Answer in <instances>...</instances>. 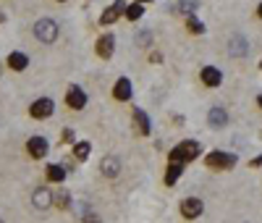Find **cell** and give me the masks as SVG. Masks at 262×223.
Masks as SVG:
<instances>
[{"instance_id":"6da1fadb","label":"cell","mask_w":262,"mask_h":223,"mask_svg":"<svg viewBox=\"0 0 262 223\" xmlns=\"http://www.w3.org/2000/svg\"><path fill=\"white\" fill-rule=\"evenodd\" d=\"M199 155V142H194V139H186V142L176 145L171 150V160H179V163H189L194 157Z\"/></svg>"},{"instance_id":"7a4b0ae2","label":"cell","mask_w":262,"mask_h":223,"mask_svg":"<svg viewBox=\"0 0 262 223\" xmlns=\"http://www.w3.org/2000/svg\"><path fill=\"white\" fill-rule=\"evenodd\" d=\"M34 37L40 42H55V37H58V24L53 21V18H42V21L34 24Z\"/></svg>"},{"instance_id":"3957f363","label":"cell","mask_w":262,"mask_h":223,"mask_svg":"<svg viewBox=\"0 0 262 223\" xmlns=\"http://www.w3.org/2000/svg\"><path fill=\"white\" fill-rule=\"evenodd\" d=\"M207 168H215V171H226V168H233L236 165V155L233 152H210L204 157Z\"/></svg>"},{"instance_id":"277c9868","label":"cell","mask_w":262,"mask_h":223,"mask_svg":"<svg viewBox=\"0 0 262 223\" xmlns=\"http://www.w3.org/2000/svg\"><path fill=\"white\" fill-rule=\"evenodd\" d=\"M126 0H116V3L113 5H110V8H105V11H102V16H100V24L102 26H108V24H116L118 21V16L121 13H126Z\"/></svg>"},{"instance_id":"5b68a950","label":"cell","mask_w":262,"mask_h":223,"mask_svg":"<svg viewBox=\"0 0 262 223\" xmlns=\"http://www.w3.org/2000/svg\"><path fill=\"white\" fill-rule=\"evenodd\" d=\"M53 110H55L53 100L50 97H40V100H34V103H32L29 113H32V118H48V116H53Z\"/></svg>"},{"instance_id":"8992f818","label":"cell","mask_w":262,"mask_h":223,"mask_svg":"<svg viewBox=\"0 0 262 223\" xmlns=\"http://www.w3.org/2000/svg\"><path fill=\"white\" fill-rule=\"evenodd\" d=\"M66 103H68V108L73 110H81L84 105H87V95H84V89L81 87H68V92H66Z\"/></svg>"},{"instance_id":"52a82bcc","label":"cell","mask_w":262,"mask_h":223,"mask_svg":"<svg viewBox=\"0 0 262 223\" xmlns=\"http://www.w3.org/2000/svg\"><path fill=\"white\" fill-rule=\"evenodd\" d=\"M48 150H50V147H48V139H45V137H32L29 142H26V152H29L32 157H37V160L48 155Z\"/></svg>"},{"instance_id":"ba28073f","label":"cell","mask_w":262,"mask_h":223,"mask_svg":"<svg viewBox=\"0 0 262 223\" xmlns=\"http://www.w3.org/2000/svg\"><path fill=\"white\" fill-rule=\"evenodd\" d=\"M113 48H116V37L113 34H105V37H100L97 40V55L100 58H110V55H113Z\"/></svg>"},{"instance_id":"9c48e42d","label":"cell","mask_w":262,"mask_h":223,"mask_svg":"<svg viewBox=\"0 0 262 223\" xmlns=\"http://www.w3.org/2000/svg\"><path fill=\"white\" fill-rule=\"evenodd\" d=\"M199 213H202V200L189 197V200L181 202V216H184V218H196Z\"/></svg>"},{"instance_id":"30bf717a","label":"cell","mask_w":262,"mask_h":223,"mask_svg":"<svg viewBox=\"0 0 262 223\" xmlns=\"http://www.w3.org/2000/svg\"><path fill=\"white\" fill-rule=\"evenodd\" d=\"M32 202H34L37 210H48V208L53 205V194H50V189H37L34 197H32Z\"/></svg>"},{"instance_id":"8fae6325","label":"cell","mask_w":262,"mask_h":223,"mask_svg":"<svg viewBox=\"0 0 262 223\" xmlns=\"http://www.w3.org/2000/svg\"><path fill=\"white\" fill-rule=\"evenodd\" d=\"M113 97L121 100V103L131 100V81H129V79H118V81H116V87H113Z\"/></svg>"},{"instance_id":"7c38bea8","label":"cell","mask_w":262,"mask_h":223,"mask_svg":"<svg viewBox=\"0 0 262 223\" xmlns=\"http://www.w3.org/2000/svg\"><path fill=\"white\" fill-rule=\"evenodd\" d=\"M202 81L207 87H220V81H223V76H220V71L218 69H212V66H204L202 69Z\"/></svg>"},{"instance_id":"4fadbf2b","label":"cell","mask_w":262,"mask_h":223,"mask_svg":"<svg viewBox=\"0 0 262 223\" xmlns=\"http://www.w3.org/2000/svg\"><path fill=\"white\" fill-rule=\"evenodd\" d=\"M134 126L139 134H149V116L142 108H134Z\"/></svg>"},{"instance_id":"5bb4252c","label":"cell","mask_w":262,"mask_h":223,"mask_svg":"<svg viewBox=\"0 0 262 223\" xmlns=\"http://www.w3.org/2000/svg\"><path fill=\"white\" fill-rule=\"evenodd\" d=\"M8 66H11L13 71H24L26 66H29V58H26L24 53H11L8 55Z\"/></svg>"},{"instance_id":"9a60e30c","label":"cell","mask_w":262,"mask_h":223,"mask_svg":"<svg viewBox=\"0 0 262 223\" xmlns=\"http://www.w3.org/2000/svg\"><path fill=\"white\" fill-rule=\"evenodd\" d=\"M181 171H184V163L171 160V165H168V171H165V184H176L179 176H181Z\"/></svg>"},{"instance_id":"2e32d148","label":"cell","mask_w":262,"mask_h":223,"mask_svg":"<svg viewBox=\"0 0 262 223\" xmlns=\"http://www.w3.org/2000/svg\"><path fill=\"white\" fill-rule=\"evenodd\" d=\"M226 121H228V116H226V110H223V108H212V110H210V124H212L215 129L226 126Z\"/></svg>"},{"instance_id":"e0dca14e","label":"cell","mask_w":262,"mask_h":223,"mask_svg":"<svg viewBox=\"0 0 262 223\" xmlns=\"http://www.w3.org/2000/svg\"><path fill=\"white\" fill-rule=\"evenodd\" d=\"M48 179L53 181V184H61L63 179H66V168H61V165H48Z\"/></svg>"},{"instance_id":"ac0fdd59","label":"cell","mask_w":262,"mask_h":223,"mask_svg":"<svg viewBox=\"0 0 262 223\" xmlns=\"http://www.w3.org/2000/svg\"><path fill=\"white\" fill-rule=\"evenodd\" d=\"M89 152H92V145L89 142H76V145H73V155H76L79 160H87Z\"/></svg>"},{"instance_id":"d6986e66","label":"cell","mask_w":262,"mask_h":223,"mask_svg":"<svg viewBox=\"0 0 262 223\" xmlns=\"http://www.w3.org/2000/svg\"><path fill=\"white\" fill-rule=\"evenodd\" d=\"M186 29H189V32H194V34H202L204 32V24L199 21V18H196V16H186Z\"/></svg>"},{"instance_id":"ffe728a7","label":"cell","mask_w":262,"mask_h":223,"mask_svg":"<svg viewBox=\"0 0 262 223\" xmlns=\"http://www.w3.org/2000/svg\"><path fill=\"white\" fill-rule=\"evenodd\" d=\"M142 13H144L142 3H134V5L126 8V18H129V21H139V18H142Z\"/></svg>"},{"instance_id":"44dd1931","label":"cell","mask_w":262,"mask_h":223,"mask_svg":"<svg viewBox=\"0 0 262 223\" xmlns=\"http://www.w3.org/2000/svg\"><path fill=\"white\" fill-rule=\"evenodd\" d=\"M100 168H102V173H108V176H118V160L108 157V160L100 163Z\"/></svg>"},{"instance_id":"7402d4cb","label":"cell","mask_w":262,"mask_h":223,"mask_svg":"<svg viewBox=\"0 0 262 223\" xmlns=\"http://www.w3.org/2000/svg\"><path fill=\"white\" fill-rule=\"evenodd\" d=\"M61 139H63V142H73V132H71V129H66V132L61 134Z\"/></svg>"},{"instance_id":"603a6c76","label":"cell","mask_w":262,"mask_h":223,"mask_svg":"<svg viewBox=\"0 0 262 223\" xmlns=\"http://www.w3.org/2000/svg\"><path fill=\"white\" fill-rule=\"evenodd\" d=\"M181 8H184V11H192V8H194V0H184Z\"/></svg>"},{"instance_id":"cb8c5ba5","label":"cell","mask_w":262,"mask_h":223,"mask_svg":"<svg viewBox=\"0 0 262 223\" xmlns=\"http://www.w3.org/2000/svg\"><path fill=\"white\" fill-rule=\"evenodd\" d=\"M252 165H262V155H260V157H257V160H255V163H252Z\"/></svg>"},{"instance_id":"d4e9b609","label":"cell","mask_w":262,"mask_h":223,"mask_svg":"<svg viewBox=\"0 0 262 223\" xmlns=\"http://www.w3.org/2000/svg\"><path fill=\"white\" fill-rule=\"evenodd\" d=\"M257 16L262 18V3H260V8H257Z\"/></svg>"},{"instance_id":"484cf974","label":"cell","mask_w":262,"mask_h":223,"mask_svg":"<svg viewBox=\"0 0 262 223\" xmlns=\"http://www.w3.org/2000/svg\"><path fill=\"white\" fill-rule=\"evenodd\" d=\"M3 21H5V16H3V13H0V24H3Z\"/></svg>"},{"instance_id":"4316f807","label":"cell","mask_w":262,"mask_h":223,"mask_svg":"<svg viewBox=\"0 0 262 223\" xmlns=\"http://www.w3.org/2000/svg\"><path fill=\"white\" fill-rule=\"evenodd\" d=\"M257 103H260V108H262V95H260V100H257Z\"/></svg>"},{"instance_id":"83f0119b","label":"cell","mask_w":262,"mask_h":223,"mask_svg":"<svg viewBox=\"0 0 262 223\" xmlns=\"http://www.w3.org/2000/svg\"><path fill=\"white\" fill-rule=\"evenodd\" d=\"M136 3H149V0H136Z\"/></svg>"},{"instance_id":"f1b7e54d","label":"cell","mask_w":262,"mask_h":223,"mask_svg":"<svg viewBox=\"0 0 262 223\" xmlns=\"http://www.w3.org/2000/svg\"><path fill=\"white\" fill-rule=\"evenodd\" d=\"M58 3H63V0H58Z\"/></svg>"},{"instance_id":"f546056e","label":"cell","mask_w":262,"mask_h":223,"mask_svg":"<svg viewBox=\"0 0 262 223\" xmlns=\"http://www.w3.org/2000/svg\"><path fill=\"white\" fill-rule=\"evenodd\" d=\"M260 66H262V63H260Z\"/></svg>"}]
</instances>
